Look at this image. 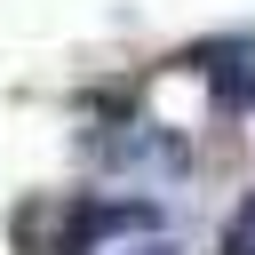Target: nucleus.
Wrapping results in <instances>:
<instances>
[{
    "label": "nucleus",
    "instance_id": "obj_1",
    "mask_svg": "<svg viewBox=\"0 0 255 255\" xmlns=\"http://www.w3.org/2000/svg\"><path fill=\"white\" fill-rule=\"evenodd\" d=\"M223 247H231V255H255V199L231 215V239H223Z\"/></svg>",
    "mask_w": 255,
    "mask_h": 255
}]
</instances>
